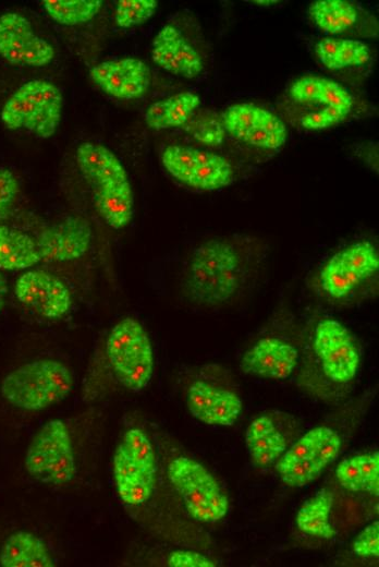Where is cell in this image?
<instances>
[{
  "label": "cell",
  "instance_id": "28",
  "mask_svg": "<svg viewBox=\"0 0 379 567\" xmlns=\"http://www.w3.org/2000/svg\"><path fill=\"white\" fill-rule=\"evenodd\" d=\"M332 507L333 493L325 487L320 488L298 509L295 518L298 530L318 539H332L337 533L330 521Z\"/></svg>",
  "mask_w": 379,
  "mask_h": 567
},
{
  "label": "cell",
  "instance_id": "14",
  "mask_svg": "<svg viewBox=\"0 0 379 567\" xmlns=\"http://www.w3.org/2000/svg\"><path fill=\"white\" fill-rule=\"evenodd\" d=\"M221 119L229 135L257 148L279 149L288 140L282 119L255 104H233L222 111Z\"/></svg>",
  "mask_w": 379,
  "mask_h": 567
},
{
  "label": "cell",
  "instance_id": "10",
  "mask_svg": "<svg viewBox=\"0 0 379 567\" xmlns=\"http://www.w3.org/2000/svg\"><path fill=\"white\" fill-rule=\"evenodd\" d=\"M291 99L305 107L299 117L302 128L321 131L333 128L351 114L354 97L350 89L331 79L320 75H303L289 88Z\"/></svg>",
  "mask_w": 379,
  "mask_h": 567
},
{
  "label": "cell",
  "instance_id": "33",
  "mask_svg": "<svg viewBox=\"0 0 379 567\" xmlns=\"http://www.w3.org/2000/svg\"><path fill=\"white\" fill-rule=\"evenodd\" d=\"M353 552L364 558L379 556V522L376 520L366 526L352 543Z\"/></svg>",
  "mask_w": 379,
  "mask_h": 567
},
{
  "label": "cell",
  "instance_id": "3",
  "mask_svg": "<svg viewBox=\"0 0 379 567\" xmlns=\"http://www.w3.org/2000/svg\"><path fill=\"white\" fill-rule=\"evenodd\" d=\"M74 377L62 361L40 358L9 371L0 383L2 399L19 410L35 412L61 402L71 393Z\"/></svg>",
  "mask_w": 379,
  "mask_h": 567
},
{
  "label": "cell",
  "instance_id": "7",
  "mask_svg": "<svg viewBox=\"0 0 379 567\" xmlns=\"http://www.w3.org/2000/svg\"><path fill=\"white\" fill-rule=\"evenodd\" d=\"M167 476L194 520L212 524L228 514L227 494L213 474L199 461L178 456L169 462Z\"/></svg>",
  "mask_w": 379,
  "mask_h": 567
},
{
  "label": "cell",
  "instance_id": "32",
  "mask_svg": "<svg viewBox=\"0 0 379 567\" xmlns=\"http://www.w3.org/2000/svg\"><path fill=\"white\" fill-rule=\"evenodd\" d=\"M158 8L156 0H119L115 4L114 21L121 28H131L146 23Z\"/></svg>",
  "mask_w": 379,
  "mask_h": 567
},
{
  "label": "cell",
  "instance_id": "29",
  "mask_svg": "<svg viewBox=\"0 0 379 567\" xmlns=\"http://www.w3.org/2000/svg\"><path fill=\"white\" fill-rule=\"evenodd\" d=\"M308 14L315 25L328 35H338L350 29L357 21L356 8L346 0H316Z\"/></svg>",
  "mask_w": 379,
  "mask_h": 567
},
{
  "label": "cell",
  "instance_id": "24",
  "mask_svg": "<svg viewBox=\"0 0 379 567\" xmlns=\"http://www.w3.org/2000/svg\"><path fill=\"white\" fill-rule=\"evenodd\" d=\"M199 106L200 97L196 93L180 92L151 104L144 113V121L155 131L183 126Z\"/></svg>",
  "mask_w": 379,
  "mask_h": 567
},
{
  "label": "cell",
  "instance_id": "25",
  "mask_svg": "<svg viewBox=\"0 0 379 567\" xmlns=\"http://www.w3.org/2000/svg\"><path fill=\"white\" fill-rule=\"evenodd\" d=\"M335 476L342 487L354 493H379V453L358 454L340 461Z\"/></svg>",
  "mask_w": 379,
  "mask_h": 567
},
{
  "label": "cell",
  "instance_id": "34",
  "mask_svg": "<svg viewBox=\"0 0 379 567\" xmlns=\"http://www.w3.org/2000/svg\"><path fill=\"white\" fill-rule=\"evenodd\" d=\"M20 194V183L16 176L7 168H0V217L14 205Z\"/></svg>",
  "mask_w": 379,
  "mask_h": 567
},
{
  "label": "cell",
  "instance_id": "13",
  "mask_svg": "<svg viewBox=\"0 0 379 567\" xmlns=\"http://www.w3.org/2000/svg\"><path fill=\"white\" fill-rule=\"evenodd\" d=\"M313 349L323 375L335 384H347L358 372L360 357L350 330L338 319L322 318L314 331Z\"/></svg>",
  "mask_w": 379,
  "mask_h": 567
},
{
  "label": "cell",
  "instance_id": "27",
  "mask_svg": "<svg viewBox=\"0 0 379 567\" xmlns=\"http://www.w3.org/2000/svg\"><path fill=\"white\" fill-rule=\"evenodd\" d=\"M315 52L329 70L359 67L370 59L369 47L358 39L323 37L316 43Z\"/></svg>",
  "mask_w": 379,
  "mask_h": 567
},
{
  "label": "cell",
  "instance_id": "22",
  "mask_svg": "<svg viewBox=\"0 0 379 567\" xmlns=\"http://www.w3.org/2000/svg\"><path fill=\"white\" fill-rule=\"evenodd\" d=\"M3 567H53L52 554L45 541L33 532L17 530L11 533L0 548Z\"/></svg>",
  "mask_w": 379,
  "mask_h": 567
},
{
  "label": "cell",
  "instance_id": "26",
  "mask_svg": "<svg viewBox=\"0 0 379 567\" xmlns=\"http://www.w3.org/2000/svg\"><path fill=\"white\" fill-rule=\"evenodd\" d=\"M41 261L36 241L26 232L0 225V270H27Z\"/></svg>",
  "mask_w": 379,
  "mask_h": 567
},
{
  "label": "cell",
  "instance_id": "1",
  "mask_svg": "<svg viewBox=\"0 0 379 567\" xmlns=\"http://www.w3.org/2000/svg\"><path fill=\"white\" fill-rule=\"evenodd\" d=\"M257 267L254 256L233 241L209 239L193 251L184 289L199 304L221 305L244 292Z\"/></svg>",
  "mask_w": 379,
  "mask_h": 567
},
{
  "label": "cell",
  "instance_id": "35",
  "mask_svg": "<svg viewBox=\"0 0 379 567\" xmlns=\"http://www.w3.org/2000/svg\"><path fill=\"white\" fill-rule=\"evenodd\" d=\"M167 564L171 567H215L217 564L208 556L187 550H176L169 554Z\"/></svg>",
  "mask_w": 379,
  "mask_h": 567
},
{
  "label": "cell",
  "instance_id": "18",
  "mask_svg": "<svg viewBox=\"0 0 379 567\" xmlns=\"http://www.w3.org/2000/svg\"><path fill=\"white\" fill-rule=\"evenodd\" d=\"M90 81L105 94L124 100L140 98L150 86V69L139 58L123 57L89 69Z\"/></svg>",
  "mask_w": 379,
  "mask_h": 567
},
{
  "label": "cell",
  "instance_id": "36",
  "mask_svg": "<svg viewBox=\"0 0 379 567\" xmlns=\"http://www.w3.org/2000/svg\"><path fill=\"white\" fill-rule=\"evenodd\" d=\"M8 297V280L3 273L0 270V312L7 304Z\"/></svg>",
  "mask_w": 379,
  "mask_h": 567
},
{
  "label": "cell",
  "instance_id": "30",
  "mask_svg": "<svg viewBox=\"0 0 379 567\" xmlns=\"http://www.w3.org/2000/svg\"><path fill=\"white\" fill-rule=\"evenodd\" d=\"M47 14L64 26L82 25L93 20L102 7L100 0H44Z\"/></svg>",
  "mask_w": 379,
  "mask_h": 567
},
{
  "label": "cell",
  "instance_id": "2",
  "mask_svg": "<svg viewBox=\"0 0 379 567\" xmlns=\"http://www.w3.org/2000/svg\"><path fill=\"white\" fill-rule=\"evenodd\" d=\"M75 160L93 190L99 216L112 229H124L133 219L135 202L122 161L110 148L97 142L81 143L75 150Z\"/></svg>",
  "mask_w": 379,
  "mask_h": 567
},
{
  "label": "cell",
  "instance_id": "20",
  "mask_svg": "<svg viewBox=\"0 0 379 567\" xmlns=\"http://www.w3.org/2000/svg\"><path fill=\"white\" fill-rule=\"evenodd\" d=\"M298 350L277 337H264L247 349L241 358L240 369L249 376L267 379H285L295 371Z\"/></svg>",
  "mask_w": 379,
  "mask_h": 567
},
{
  "label": "cell",
  "instance_id": "9",
  "mask_svg": "<svg viewBox=\"0 0 379 567\" xmlns=\"http://www.w3.org/2000/svg\"><path fill=\"white\" fill-rule=\"evenodd\" d=\"M27 473L50 485H64L76 475L70 430L61 419L47 421L30 439L24 458Z\"/></svg>",
  "mask_w": 379,
  "mask_h": 567
},
{
  "label": "cell",
  "instance_id": "19",
  "mask_svg": "<svg viewBox=\"0 0 379 567\" xmlns=\"http://www.w3.org/2000/svg\"><path fill=\"white\" fill-rule=\"evenodd\" d=\"M91 240L89 221L70 215L44 228L35 241L41 261L68 263L85 256Z\"/></svg>",
  "mask_w": 379,
  "mask_h": 567
},
{
  "label": "cell",
  "instance_id": "6",
  "mask_svg": "<svg viewBox=\"0 0 379 567\" xmlns=\"http://www.w3.org/2000/svg\"><path fill=\"white\" fill-rule=\"evenodd\" d=\"M63 96L50 81L22 84L4 102L1 121L10 130H26L38 138L51 137L61 121Z\"/></svg>",
  "mask_w": 379,
  "mask_h": 567
},
{
  "label": "cell",
  "instance_id": "15",
  "mask_svg": "<svg viewBox=\"0 0 379 567\" xmlns=\"http://www.w3.org/2000/svg\"><path fill=\"white\" fill-rule=\"evenodd\" d=\"M13 291L22 306L46 319L64 317L73 303L69 286L45 269L25 270L15 280Z\"/></svg>",
  "mask_w": 379,
  "mask_h": 567
},
{
  "label": "cell",
  "instance_id": "12",
  "mask_svg": "<svg viewBox=\"0 0 379 567\" xmlns=\"http://www.w3.org/2000/svg\"><path fill=\"white\" fill-rule=\"evenodd\" d=\"M161 164L178 182L199 191H217L234 180L233 166L225 157L193 146H167Z\"/></svg>",
  "mask_w": 379,
  "mask_h": 567
},
{
  "label": "cell",
  "instance_id": "11",
  "mask_svg": "<svg viewBox=\"0 0 379 567\" xmlns=\"http://www.w3.org/2000/svg\"><path fill=\"white\" fill-rule=\"evenodd\" d=\"M342 441L333 429L320 425L307 431L276 461V471L290 487L317 480L337 460Z\"/></svg>",
  "mask_w": 379,
  "mask_h": 567
},
{
  "label": "cell",
  "instance_id": "31",
  "mask_svg": "<svg viewBox=\"0 0 379 567\" xmlns=\"http://www.w3.org/2000/svg\"><path fill=\"white\" fill-rule=\"evenodd\" d=\"M182 128L196 142L211 147L220 146L227 136L221 114L210 109H197Z\"/></svg>",
  "mask_w": 379,
  "mask_h": 567
},
{
  "label": "cell",
  "instance_id": "21",
  "mask_svg": "<svg viewBox=\"0 0 379 567\" xmlns=\"http://www.w3.org/2000/svg\"><path fill=\"white\" fill-rule=\"evenodd\" d=\"M151 59L159 68L184 79H195L204 70L199 52L172 24L161 27L152 39Z\"/></svg>",
  "mask_w": 379,
  "mask_h": 567
},
{
  "label": "cell",
  "instance_id": "16",
  "mask_svg": "<svg viewBox=\"0 0 379 567\" xmlns=\"http://www.w3.org/2000/svg\"><path fill=\"white\" fill-rule=\"evenodd\" d=\"M0 57L11 64L44 67L54 58V49L25 16L7 12L0 16Z\"/></svg>",
  "mask_w": 379,
  "mask_h": 567
},
{
  "label": "cell",
  "instance_id": "5",
  "mask_svg": "<svg viewBox=\"0 0 379 567\" xmlns=\"http://www.w3.org/2000/svg\"><path fill=\"white\" fill-rule=\"evenodd\" d=\"M112 474L120 499L139 506L152 495L157 478V457L148 434L139 427L127 430L115 447Z\"/></svg>",
  "mask_w": 379,
  "mask_h": 567
},
{
  "label": "cell",
  "instance_id": "8",
  "mask_svg": "<svg viewBox=\"0 0 379 567\" xmlns=\"http://www.w3.org/2000/svg\"><path fill=\"white\" fill-rule=\"evenodd\" d=\"M379 254L368 240L353 242L335 252L321 266L317 284L332 301H347L377 277Z\"/></svg>",
  "mask_w": 379,
  "mask_h": 567
},
{
  "label": "cell",
  "instance_id": "4",
  "mask_svg": "<svg viewBox=\"0 0 379 567\" xmlns=\"http://www.w3.org/2000/svg\"><path fill=\"white\" fill-rule=\"evenodd\" d=\"M105 354L117 382L125 389L139 393L151 381L154 349L145 327L134 317H123L109 330Z\"/></svg>",
  "mask_w": 379,
  "mask_h": 567
},
{
  "label": "cell",
  "instance_id": "23",
  "mask_svg": "<svg viewBox=\"0 0 379 567\" xmlns=\"http://www.w3.org/2000/svg\"><path fill=\"white\" fill-rule=\"evenodd\" d=\"M245 445L250 460L259 467L276 462L286 450V441L266 414L250 421L245 432Z\"/></svg>",
  "mask_w": 379,
  "mask_h": 567
},
{
  "label": "cell",
  "instance_id": "17",
  "mask_svg": "<svg viewBox=\"0 0 379 567\" xmlns=\"http://www.w3.org/2000/svg\"><path fill=\"white\" fill-rule=\"evenodd\" d=\"M186 406L196 420L213 426H232L239 419L243 401L231 388L196 378L186 389Z\"/></svg>",
  "mask_w": 379,
  "mask_h": 567
}]
</instances>
